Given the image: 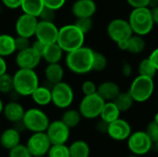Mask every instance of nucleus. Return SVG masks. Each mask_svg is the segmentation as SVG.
Masks as SVG:
<instances>
[{"mask_svg":"<svg viewBox=\"0 0 158 157\" xmlns=\"http://www.w3.org/2000/svg\"><path fill=\"white\" fill-rule=\"evenodd\" d=\"M151 11H152V16H153V19H154L155 24L158 25V4H156L155 6H153L151 8Z\"/></svg>","mask_w":158,"mask_h":157,"instance_id":"obj_49","label":"nucleus"},{"mask_svg":"<svg viewBox=\"0 0 158 157\" xmlns=\"http://www.w3.org/2000/svg\"><path fill=\"white\" fill-rule=\"evenodd\" d=\"M146 47L145 40L143 39V36L132 34L128 39V49L127 51L132 55H139L144 51Z\"/></svg>","mask_w":158,"mask_h":157,"instance_id":"obj_29","label":"nucleus"},{"mask_svg":"<svg viewBox=\"0 0 158 157\" xmlns=\"http://www.w3.org/2000/svg\"><path fill=\"white\" fill-rule=\"evenodd\" d=\"M70 157H90L91 148L90 145L82 140H78L73 142L69 146Z\"/></svg>","mask_w":158,"mask_h":157,"instance_id":"obj_27","label":"nucleus"},{"mask_svg":"<svg viewBox=\"0 0 158 157\" xmlns=\"http://www.w3.org/2000/svg\"><path fill=\"white\" fill-rule=\"evenodd\" d=\"M128 142V148L131 154L143 156L147 155L153 148L154 143L147 135L145 130H137L132 132Z\"/></svg>","mask_w":158,"mask_h":157,"instance_id":"obj_9","label":"nucleus"},{"mask_svg":"<svg viewBox=\"0 0 158 157\" xmlns=\"http://www.w3.org/2000/svg\"><path fill=\"white\" fill-rule=\"evenodd\" d=\"M52 104L59 109L69 108L74 101V91L66 81H62L52 85Z\"/></svg>","mask_w":158,"mask_h":157,"instance_id":"obj_7","label":"nucleus"},{"mask_svg":"<svg viewBox=\"0 0 158 157\" xmlns=\"http://www.w3.org/2000/svg\"><path fill=\"white\" fill-rule=\"evenodd\" d=\"M42 56L36 52L31 45L24 50L18 51L15 56V62L19 68L35 69L42 61Z\"/></svg>","mask_w":158,"mask_h":157,"instance_id":"obj_14","label":"nucleus"},{"mask_svg":"<svg viewBox=\"0 0 158 157\" xmlns=\"http://www.w3.org/2000/svg\"><path fill=\"white\" fill-rule=\"evenodd\" d=\"M148 57H149V59L152 61V63L155 65V67L156 68V69L158 70V47H156V49H154L151 52V54H150V56Z\"/></svg>","mask_w":158,"mask_h":157,"instance_id":"obj_47","label":"nucleus"},{"mask_svg":"<svg viewBox=\"0 0 158 157\" xmlns=\"http://www.w3.org/2000/svg\"><path fill=\"white\" fill-rule=\"evenodd\" d=\"M132 66L131 63L127 62V61H123L122 65H121V72L124 75V77H131L132 75Z\"/></svg>","mask_w":158,"mask_h":157,"instance_id":"obj_44","label":"nucleus"},{"mask_svg":"<svg viewBox=\"0 0 158 157\" xmlns=\"http://www.w3.org/2000/svg\"><path fill=\"white\" fill-rule=\"evenodd\" d=\"M7 70V64H6V61L5 59V57L1 56H0V76L5 74Z\"/></svg>","mask_w":158,"mask_h":157,"instance_id":"obj_48","label":"nucleus"},{"mask_svg":"<svg viewBox=\"0 0 158 157\" xmlns=\"http://www.w3.org/2000/svg\"><path fill=\"white\" fill-rule=\"evenodd\" d=\"M81 115L79 111V109H73V108H67L65 109L64 113L62 114L61 120L69 128L73 129L79 126L81 120Z\"/></svg>","mask_w":158,"mask_h":157,"instance_id":"obj_28","label":"nucleus"},{"mask_svg":"<svg viewBox=\"0 0 158 157\" xmlns=\"http://www.w3.org/2000/svg\"><path fill=\"white\" fill-rule=\"evenodd\" d=\"M32 101L38 106H46L52 103L51 88L39 85L31 95Z\"/></svg>","mask_w":158,"mask_h":157,"instance_id":"obj_23","label":"nucleus"},{"mask_svg":"<svg viewBox=\"0 0 158 157\" xmlns=\"http://www.w3.org/2000/svg\"><path fill=\"white\" fill-rule=\"evenodd\" d=\"M64 50L58 45L57 43L46 44L42 55L43 59L47 63H60L64 56Z\"/></svg>","mask_w":158,"mask_h":157,"instance_id":"obj_22","label":"nucleus"},{"mask_svg":"<svg viewBox=\"0 0 158 157\" xmlns=\"http://www.w3.org/2000/svg\"><path fill=\"white\" fill-rule=\"evenodd\" d=\"M4 106H5V104H4V102L2 101V99L0 98V115H1V114H3Z\"/></svg>","mask_w":158,"mask_h":157,"instance_id":"obj_50","label":"nucleus"},{"mask_svg":"<svg viewBox=\"0 0 158 157\" xmlns=\"http://www.w3.org/2000/svg\"><path fill=\"white\" fill-rule=\"evenodd\" d=\"M157 78H158V73H157Z\"/></svg>","mask_w":158,"mask_h":157,"instance_id":"obj_56","label":"nucleus"},{"mask_svg":"<svg viewBox=\"0 0 158 157\" xmlns=\"http://www.w3.org/2000/svg\"><path fill=\"white\" fill-rule=\"evenodd\" d=\"M132 131L131 124L127 120L119 118L109 123L106 134L114 141L123 142L127 141Z\"/></svg>","mask_w":158,"mask_h":157,"instance_id":"obj_16","label":"nucleus"},{"mask_svg":"<svg viewBox=\"0 0 158 157\" xmlns=\"http://www.w3.org/2000/svg\"><path fill=\"white\" fill-rule=\"evenodd\" d=\"M52 143L45 131L33 132L27 141L26 146L33 157L45 156Z\"/></svg>","mask_w":158,"mask_h":157,"instance_id":"obj_11","label":"nucleus"},{"mask_svg":"<svg viewBox=\"0 0 158 157\" xmlns=\"http://www.w3.org/2000/svg\"><path fill=\"white\" fill-rule=\"evenodd\" d=\"M8 152V157H33L27 148L26 144L19 143Z\"/></svg>","mask_w":158,"mask_h":157,"instance_id":"obj_36","label":"nucleus"},{"mask_svg":"<svg viewBox=\"0 0 158 157\" xmlns=\"http://www.w3.org/2000/svg\"><path fill=\"white\" fill-rule=\"evenodd\" d=\"M114 103L117 105L120 112L123 113L129 111L132 107L135 101L132 98L131 94L129 93V91H127V92H120L119 94L117 96V98L114 100Z\"/></svg>","mask_w":158,"mask_h":157,"instance_id":"obj_30","label":"nucleus"},{"mask_svg":"<svg viewBox=\"0 0 158 157\" xmlns=\"http://www.w3.org/2000/svg\"><path fill=\"white\" fill-rule=\"evenodd\" d=\"M21 122L25 130L33 133L46 131L51 121L44 110L38 107H31L25 110Z\"/></svg>","mask_w":158,"mask_h":157,"instance_id":"obj_5","label":"nucleus"},{"mask_svg":"<svg viewBox=\"0 0 158 157\" xmlns=\"http://www.w3.org/2000/svg\"><path fill=\"white\" fill-rule=\"evenodd\" d=\"M14 91L19 96H31L40 85V80L35 69L18 68L13 74Z\"/></svg>","mask_w":158,"mask_h":157,"instance_id":"obj_4","label":"nucleus"},{"mask_svg":"<svg viewBox=\"0 0 158 157\" xmlns=\"http://www.w3.org/2000/svg\"><path fill=\"white\" fill-rule=\"evenodd\" d=\"M97 10L94 0H75L71 6V12L77 18H93Z\"/></svg>","mask_w":158,"mask_h":157,"instance_id":"obj_17","label":"nucleus"},{"mask_svg":"<svg viewBox=\"0 0 158 157\" xmlns=\"http://www.w3.org/2000/svg\"><path fill=\"white\" fill-rule=\"evenodd\" d=\"M138 73L139 75L149 77L154 79L158 73V70L155 65L152 63V61L149 59V57L143 59L138 66Z\"/></svg>","mask_w":158,"mask_h":157,"instance_id":"obj_31","label":"nucleus"},{"mask_svg":"<svg viewBox=\"0 0 158 157\" xmlns=\"http://www.w3.org/2000/svg\"><path fill=\"white\" fill-rule=\"evenodd\" d=\"M58 31L59 28L56 25L55 22L39 20L34 36L37 40L44 43V44H50L56 43Z\"/></svg>","mask_w":158,"mask_h":157,"instance_id":"obj_15","label":"nucleus"},{"mask_svg":"<svg viewBox=\"0 0 158 157\" xmlns=\"http://www.w3.org/2000/svg\"><path fill=\"white\" fill-rule=\"evenodd\" d=\"M108 125H109V123H107L106 121H105V120L100 118V120L95 125V129H96V130L99 133L106 134L107 133V130H108Z\"/></svg>","mask_w":158,"mask_h":157,"instance_id":"obj_45","label":"nucleus"},{"mask_svg":"<svg viewBox=\"0 0 158 157\" xmlns=\"http://www.w3.org/2000/svg\"><path fill=\"white\" fill-rule=\"evenodd\" d=\"M154 121H155V122H156V123L158 124V112L156 113V115H155V118H154Z\"/></svg>","mask_w":158,"mask_h":157,"instance_id":"obj_51","label":"nucleus"},{"mask_svg":"<svg viewBox=\"0 0 158 157\" xmlns=\"http://www.w3.org/2000/svg\"><path fill=\"white\" fill-rule=\"evenodd\" d=\"M145 132L150 137V139L153 141L154 143H156L158 142V124L154 120L148 123L145 129Z\"/></svg>","mask_w":158,"mask_h":157,"instance_id":"obj_38","label":"nucleus"},{"mask_svg":"<svg viewBox=\"0 0 158 157\" xmlns=\"http://www.w3.org/2000/svg\"><path fill=\"white\" fill-rule=\"evenodd\" d=\"M65 75L64 68L60 63H50L44 68V78L46 81L51 84H56L63 81Z\"/></svg>","mask_w":158,"mask_h":157,"instance_id":"obj_21","label":"nucleus"},{"mask_svg":"<svg viewBox=\"0 0 158 157\" xmlns=\"http://www.w3.org/2000/svg\"><path fill=\"white\" fill-rule=\"evenodd\" d=\"M47 157H70L69 146L66 144H52Z\"/></svg>","mask_w":158,"mask_h":157,"instance_id":"obj_33","label":"nucleus"},{"mask_svg":"<svg viewBox=\"0 0 158 157\" xmlns=\"http://www.w3.org/2000/svg\"><path fill=\"white\" fill-rule=\"evenodd\" d=\"M1 2L8 9H18L20 8L22 0H1Z\"/></svg>","mask_w":158,"mask_h":157,"instance_id":"obj_43","label":"nucleus"},{"mask_svg":"<svg viewBox=\"0 0 158 157\" xmlns=\"http://www.w3.org/2000/svg\"><path fill=\"white\" fill-rule=\"evenodd\" d=\"M127 157H141V156H139V155H129V156H127Z\"/></svg>","mask_w":158,"mask_h":157,"instance_id":"obj_52","label":"nucleus"},{"mask_svg":"<svg viewBox=\"0 0 158 157\" xmlns=\"http://www.w3.org/2000/svg\"><path fill=\"white\" fill-rule=\"evenodd\" d=\"M106 32L110 40L116 43L128 40L133 34L129 20L119 18L112 19L107 24Z\"/></svg>","mask_w":158,"mask_h":157,"instance_id":"obj_10","label":"nucleus"},{"mask_svg":"<svg viewBox=\"0 0 158 157\" xmlns=\"http://www.w3.org/2000/svg\"><path fill=\"white\" fill-rule=\"evenodd\" d=\"M45 132L52 144H66L70 136V129L61 119L51 121Z\"/></svg>","mask_w":158,"mask_h":157,"instance_id":"obj_12","label":"nucleus"},{"mask_svg":"<svg viewBox=\"0 0 158 157\" xmlns=\"http://www.w3.org/2000/svg\"><path fill=\"white\" fill-rule=\"evenodd\" d=\"M120 114L121 112L117 106V105L114 103V101H109L105 103L100 115V118L106 121L107 123H111L116 119L119 118Z\"/></svg>","mask_w":158,"mask_h":157,"instance_id":"obj_25","label":"nucleus"},{"mask_svg":"<svg viewBox=\"0 0 158 157\" xmlns=\"http://www.w3.org/2000/svg\"><path fill=\"white\" fill-rule=\"evenodd\" d=\"M25 114V109L23 105L15 100H10L4 106L3 115L6 119L11 123L17 124L22 121L23 116Z\"/></svg>","mask_w":158,"mask_h":157,"instance_id":"obj_18","label":"nucleus"},{"mask_svg":"<svg viewBox=\"0 0 158 157\" xmlns=\"http://www.w3.org/2000/svg\"><path fill=\"white\" fill-rule=\"evenodd\" d=\"M107 57L100 52L94 51V63H93V70L94 71H103L107 67Z\"/></svg>","mask_w":158,"mask_h":157,"instance_id":"obj_34","label":"nucleus"},{"mask_svg":"<svg viewBox=\"0 0 158 157\" xmlns=\"http://www.w3.org/2000/svg\"><path fill=\"white\" fill-rule=\"evenodd\" d=\"M128 20L133 33L143 37L148 35L156 25L149 6L132 8Z\"/></svg>","mask_w":158,"mask_h":157,"instance_id":"obj_3","label":"nucleus"},{"mask_svg":"<svg viewBox=\"0 0 158 157\" xmlns=\"http://www.w3.org/2000/svg\"><path fill=\"white\" fill-rule=\"evenodd\" d=\"M56 11L44 6V9L42 10V12L40 13L38 19L39 20H43V21H49V22H55L56 19Z\"/></svg>","mask_w":158,"mask_h":157,"instance_id":"obj_37","label":"nucleus"},{"mask_svg":"<svg viewBox=\"0 0 158 157\" xmlns=\"http://www.w3.org/2000/svg\"><path fill=\"white\" fill-rule=\"evenodd\" d=\"M35 157H45V156H35Z\"/></svg>","mask_w":158,"mask_h":157,"instance_id":"obj_55","label":"nucleus"},{"mask_svg":"<svg viewBox=\"0 0 158 157\" xmlns=\"http://www.w3.org/2000/svg\"><path fill=\"white\" fill-rule=\"evenodd\" d=\"M0 129H1V127H0Z\"/></svg>","mask_w":158,"mask_h":157,"instance_id":"obj_57","label":"nucleus"},{"mask_svg":"<svg viewBox=\"0 0 158 157\" xmlns=\"http://www.w3.org/2000/svg\"><path fill=\"white\" fill-rule=\"evenodd\" d=\"M44 7V5L43 0H22L21 6H20L22 13L29 14L36 18L39 17Z\"/></svg>","mask_w":158,"mask_h":157,"instance_id":"obj_26","label":"nucleus"},{"mask_svg":"<svg viewBox=\"0 0 158 157\" xmlns=\"http://www.w3.org/2000/svg\"><path fill=\"white\" fill-rule=\"evenodd\" d=\"M128 91L135 103H145L152 97L155 92L154 79L138 75L131 81Z\"/></svg>","mask_w":158,"mask_h":157,"instance_id":"obj_6","label":"nucleus"},{"mask_svg":"<svg viewBox=\"0 0 158 157\" xmlns=\"http://www.w3.org/2000/svg\"><path fill=\"white\" fill-rule=\"evenodd\" d=\"M43 2L44 6L57 11L65 6L67 0H43Z\"/></svg>","mask_w":158,"mask_h":157,"instance_id":"obj_41","label":"nucleus"},{"mask_svg":"<svg viewBox=\"0 0 158 157\" xmlns=\"http://www.w3.org/2000/svg\"><path fill=\"white\" fill-rule=\"evenodd\" d=\"M94 51L88 46H81L66 53L65 63L69 70L77 75H83L93 70Z\"/></svg>","mask_w":158,"mask_h":157,"instance_id":"obj_1","label":"nucleus"},{"mask_svg":"<svg viewBox=\"0 0 158 157\" xmlns=\"http://www.w3.org/2000/svg\"><path fill=\"white\" fill-rule=\"evenodd\" d=\"M153 2L156 3V4H158V0H153Z\"/></svg>","mask_w":158,"mask_h":157,"instance_id":"obj_53","label":"nucleus"},{"mask_svg":"<svg viewBox=\"0 0 158 157\" xmlns=\"http://www.w3.org/2000/svg\"><path fill=\"white\" fill-rule=\"evenodd\" d=\"M45 45H46V44H44V43L40 42V41L37 40V39H36L33 43H31V47H32L36 52H38L41 56H42L43 53H44V50Z\"/></svg>","mask_w":158,"mask_h":157,"instance_id":"obj_46","label":"nucleus"},{"mask_svg":"<svg viewBox=\"0 0 158 157\" xmlns=\"http://www.w3.org/2000/svg\"><path fill=\"white\" fill-rule=\"evenodd\" d=\"M15 43H16L17 52L24 50V49H27V48H29L31 45L30 38L23 37V36H19V35H17L15 37Z\"/></svg>","mask_w":158,"mask_h":157,"instance_id":"obj_40","label":"nucleus"},{"mask_svg":"<svg viewBox=\"0 0 158 157\" xmlns=\"http://www.w3.org/2000/svg\"><path fill=\"white\" fill-rule=\"evenodd\" d=\"M121 92L119 85L112 81H106L97 87V93L106 101H114Z\"/></svg>","mask_w":158,"mask_h":157,"instance_id":"obj_20","label":"nucleus"},{"mask_svg":"<svg viewBox=\"0 0 158 157\" xmlns=\"http://www.w3.org/2000/svg\"><path fill=\"white\" fill-rule=\"evenodd\" d=\"M126 1L132 8L150 6V5L153 3V0H126Z\"/></svg>","mask_w":158,"mask_h":157,"instance_id":"obj_42","label":"nucleus"},{"mask_svg":"<svg viewBox=\"0 0 158 157\" xmlns=\"http://www.w3.org/2000/svg\"><path fill=\"white\" fill-rule=\"evenodd\" d=\"M156 149H157V152H158V142L156 143Z\"/></svg>","mask_w":158,"mask_h":157,"instance_id":"obj_54","label":"nucleus"},{"mask_svg":"<svg viewBox=\"0 0 158 157\" xmlns=\"http://www.w3.org/2000/svg\"><path fill=\"white\" fill-rule=\"evenodd\" d=\"M106 101L96 93L91 95H84L79 105V111L86 119H95L100 117Z\"/></svg>","mask_w":158,"mask_h":157,"instance_id":"obj_8","label":"nucleus"},{"mask_svg":"<svg viewBox=\"0 0 158 157\" xmlns=\"http://www.w3.org/2000/svg\"><path fill=\"white\" fill-rule=\"evenodd\" d=\"M17 53L15 37L8 33L0 34V56L8 57Z\"/></svg>","mask_w":158,"mask_h":157,"instance_id":"obj_24","label":"nucleus"},{"mask_svg":"<svg viewBox=\"0 0 158 157\" xmlns=\"http://www.w3.org/2000/svg\"><path fill=\"white\" fill-rule=\"evenodd\" d=\"M74 24L86 35L89 33L94 26L92 18H77Z\"/></svg>","mask_w":158,"mask_h":157,"instance_id":"obj_35","label":"nucleus"},{"mask_svg":"<svg viewBox=\"0 0 158 157\" xmlns=\"http://www.w3.org/2000/svg\"><path fill=\"white\" fill-rule=\"evenodd\" d=\"M13 90V75L6 72L0 76V93L3 94H9Z\"/></svg>","mask_w":158,"mask_h":157,"instance_id":"obj_32","label":"nucleus"},{"mask_svg":"<svg viewBox=\"0 0 158 157\" xmlns=\"http://www.w3.org/2000/svg\"><path fill=\"white\" fill-rule=\"evenodd\" d=\"M20 131L17 128H7L0 132V145L9 151L20 143Z\"/></svg>","mask_w":158,"mask_h":157,"instance_id":"obj_19","label":"nucleus"},{"mask_svg":"<svg viewBox=\"0 0 158 157\" xmlns=\"http://www.w3.org/2000/svg\"><path fill=\"white\" fill-rule=\"evenodd\" d=\"M85 34L74 24H66L59 28L56 43L65 53L71 52L84 45Z\"/></svg>","mask_w":158,"mask_h":157,"instance_id":"obj_2","label":"nucleus"},{"mask_svg":"<svg viewBox=\"0 0 158 157\" xmlns=\"http://www.w3.org/2000/svg\"><path fill=\"white\" fill-rule=\"evenodd\" d=\"M97 85L91 80L84 81L81 84V92L83 95H91L97 93Z\"/></svg>","mask_w":158,"mask_h":157,"instance_id":"obj_39","label":"nucleus"},{"mask_svg":"<svg viewBox=\"0 0 158 157\" xmlns=\"http://www.w3.org/2000/svg\"><path fill=\"white\" fill-rule=\"evenodd\" d=\"M39 19L29 14H20L15 22V31L17 35L31 38L35 35Z\"/></svg>","mask_w":158,"mask_h":157,"instance_id":"obj_13","label":"nucleus"}]
</instances>
